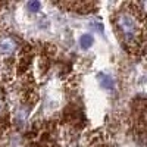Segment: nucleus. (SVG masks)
<instances>
[{"instance_id":"1","label":"nucleus","mask_w":147,"mask_h":147,"mask_svg":"<svg viewBox=\"0 0 147 147\" xmlns=\"http://www.w3.org/2000/svg\"><path fill=\"white\" fill-rule=\"evenodd\" d=\"M115 25L127 44H137L143 35V24L131 10L119 12L115 18Z\"/></svg>"},{"instance_id":"2","label":"nucleus","mask_w":147,"mask_h":147,"mask_svg":"<svg viewBox=\"0 0 147 147\" xmlns=\"http://www.w3.org/2000/svg\"><path fill=\"white\" fill-rule=\"evenodd\" d=\"M18 50V41L12 35H0V57H12Z\"/></svg>"},{"instance_id":"3","label":"nucleus","mask_w":147,"mask_h":147,"mask_svg":"<svg viewBox=\"0 0 147 147\" xmlns=\"http://www.w3.org/2000/svg\"><path fill=\"white\" fill-rule=\"evenodd\" d=\"M97 78H99L100 85L103 88H106V90H112L113 88V80H112V77H109L107 74H99Z\"/></svg>"},{"instance_id":"4","label":"nucleus","mask_w":147,"mask_h":147,"mask_svg":"<svg viewBox=\"0 0 147 147\" xmlns=\"http://www.w3.org/2000/svg\"><path fill=\"white\" fill-rule=\"evenodd\" d=\"M94 43V38H93V35L91 34H82L81 35V38H80V44L82 49H88L91 47Z\"/></svg>"},{"instance_id":"5","label":"nucleus","mask_w":147,"mask_h":147,"mask_svg":"<svg viewBox=\"0 0 147 147\" xmlns=\"http://www.w3.org/2000/svg\"><path fill=\"white\" fill-rule=\"evenodd\" d=\"M40 7H41L40 2H30V3H28V9H30L31 12H38Z\"/></svg>"}]
</instances>
